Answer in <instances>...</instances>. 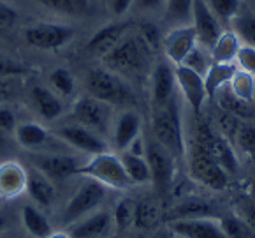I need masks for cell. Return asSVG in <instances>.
Instances as JSON below:
<instances>
[{
	"label": "cell",
	"instance_id": "74e56055",
	"mask_svg": "<svg viewBox=\"0 0 255 238\" xmlns=\"http://www.w3.org/2000/svg\"><path fill=\"white\" fill-rule=\"evenodd\" d=\"M39 5L62 14H79L87 9V0H35Z\"/></svg>",
	"mask_w": 255,
	"mask_h": 238
},
{
	"label": "cell",
	"instance_id": "4316f807",
	"mask_svg": "<svg viewBox=\"0 0 255 238\" xmlns=\"http://www.w3.org/2000/svg\"><path fill=\"white\" fill-rule=\"evenodd\" d=\"M238 67L240 65L236 62H233V64H215L213 62L208 72L204 74V87H206L208 97H215L218 90L227 87L233 79L234 72L238 71Z\"/></svg>",
	"mask_w": 255,
	"mask_h": 238
},
{
	"label": "cell",
	"instance_id": "11a10c76",
	"mask_svg": "<svg viewBox=\"0 0 255 238\" xmlns=\"http://www.w3.org/2000/svg\"><path fill=\"white\" fill-rule=\"evenodd\" d=\"M0 238H9L7 235H0Z\"/></svg>",
	"mask_w": 255,
	"mask_h": 238
},
{
	"label": "cell",
	"instance_id": "52a82bcc",
	"mask_svg": "<svg viewBox=\"0 0 255 238\" xmlns=\"http://www.w3.org/2000/svg\"><path fill=\"white\" fill-rule=\"evenodd\" d=\"M106 187L99 182L87 178L79 185L76 193L72 194V198L67 201V205L64 207L60 214V221L65 228H69L71 224L78 223L79 219L87 217L88 214L99 210L102 203L106 200Z\"/></svg>",
	"mask_w": 255,
	"mask_h": 238
},
{
	"label": "cell",
	"instance_id": "ab89813d",
	"mask_svg": "<svg viewBox=\"0 0 255 238\" xmlns=\"http://www.w3.org/2000/svg\"><path fill=\"white\" fill-rule=\"evenodd\" d=\"M208 4L218 19L233 21L240 12L241 0H208Z\"/></svg>",
	"mask_w": 255,
	"mask_h": 238
},
{
	"label": "cell",
	"instance_id": "7dc6e473",
	"mask_svg": "<svg viewBox=\"0 0 255 238\" xmlns=\"http://www.w3.org/2000/svg\"><path fill=\"white\" fill-rule=\"evenodd\" d=\"M108 5L115 16H124L134 5V0H108Z\"/></svg>",
	"mask_w": 255,
	"mask_h": 238
},
{
	"label": "cell",
	"instance_id": "f1b7e54d",
	"mask_svg": "<svg viewBox=\"0 0 255 238\" xmlns=\"http://www.w3.org/2000/svg\"><path fill=\"white\" fill-rule=\"evenodd\" d=\"M160 217V205L155 200L135 201L134 228H137V230H157Z\"/></svg>",
	"mask_w": 255,
	"mask_h": 238
},
{
	"label": "cell",
	"instance_id": "8fae6325",
	"mask_svg": "<svg viewBox=\"0 0 255 238\" xmlns=\"http://www.w3.org/2000/svg\"><path fill=\"white\" fill-rule=\"evenodd\" d=\"M32 168L44 173L53 182H60L65 178L78 175L83 163L69 154H58V152H37L32 155Z\"/></svg>",
	"mask_w": 255,
	"mask_h": 238
},
{
	"label": "cell",
	"instance_id": "7402d4cb",
	"mask_svg": "<svg viewBox=\"0 0 255 238\" xmlns=\"http://www.w3.org/2000/svg\"><path fill=\"white\" fill-rule=\"evenodd\" d=\"M26 194L30 196L34 205L39 208H49L56 201V187L55 182L41 173L35 168L28 170V180H26Z\"/></svg>",
	"mask_w": 255,
	"mask_h": 238
},
{
	"label": "cell",
	"instance_id": "4dcf8cb0",
	"mask_svg": "<svg viewBox=\"0 0 255 238\" xmlns=\"http://www.w3.org/2000/svg\"><path fill=\"white\" fill-rule=\"evenodd\" d=\"M194 0H165V21L173 26H183L192 23Z\"/></svg>",
	"mask_w": 255,
	"mask_h": 238
},
{
	"label": "cell",
	"instance_id": "83f0119b",
	"mask_svg": "<svg viewBox=\"0 0 255 238\" xmlns=\"http://www.w3.org/2000/svg\"><path fill=\"white\" fill-rule=\"evenodd\" d=\"M122 164H124L125 171H127L128 178H130L132 185H146L151 184V173L148 161L144 155H135L132 152L125 150L120 154Z\"/></svg>",
	"mask_w": 255,
	"mask_h": 238
},
{
	"label": "cell",
	"instance_id": "3957f363",
	"mask_svg": "<svg viewBox=\"0 0 255 238\" xmlns=\"http://www.w3.org/2000/svg\"><path fill=\"white\" fill-rule=\"evenodd\" d=\"M78 175L92 178L106 187V189L125 191L132 187V182L122 164L120 155L111 154V152H102L97 155H90L87 163H83Z\"/></svg>",
	"mask_w": 255,
	"mask_h": 238
},
{
	"label": "cell",
	"instance_id": "f546056e",
	"mask_svg": "<svg viewBox=\"0 0 255 238\" xmlns=\"http://www.w3.org/2000/svg\"><path fill=\"white\" fill-rule=\"evenodd\" d=\"M134 210H135V201L130 200V198H120L115 203L111 217H113V224H115V231L118 235L127 233L128 230L134 228Z\"/></svg>",
	"mask_w": 255,
	"mask_h": 238
},
{
	"label": "cell",
	"instance_id": "b9f144b4",
	"mask_svg": "<svg viewBox=\"0 0 255 238\" xmlns=\"http://www.w3.org/2000/svg\"><path fill=\"white\" fill-rule=\"evenodd\" d=\"M234 212L238 216L255 231V200L248 194L241 196L240 200L236 201V207H234Z\"/></svg>",
	"mask_w": 255,
	"mask_h": 238
},
{
	"label": "cell",
	"instance_id": "2e32d148",
	"mask_svg": "<svg viewBox=\"0 0 255 238\" xmlns=\"http://www.w3.org/2000/svg\"><path fill=\"white\" fill-rule=\"evenodd\" d=\"M176 92V76H174V67L169 60H162L151 71L150 78V99L155 108L167 104L171 99H174Z\"/></svg>",
	"mask_w": 255,
	"mask_h": 238
},
{
	"label": "cell",
	"instance_id": "db71d44e",
	"mask_svg": "<svg viewBox=\"0 0 255 238\" xmlns=\"http://www.w3.org/2000/svg\"><path fill=\"white\" fill-rule=\"evenodd\" d=\"M108 238H125V237H122V235H111V237H108Z\"/></svg>",
	"mask_w": 255,
	"mask_h": 238
},
{
	"label": "cell",
	"instance_id": "836d02e7",
	"mask_svg": "<svg viewBox=\"0 0 255 238\" xmlns=\"http://www.w3.org/2000/svg\"><path fill=\"white\" fill-rule=\"evenodd\" d=\"M218 99V104L222 106V110L225 113L234 115V117H250L252 115V108L250 102H245L241 99H238L236 95L231 92L229 85L224 87L222 90H218V94L215 95Z\"/></svg>",
	"mask_w": 255,
	"mask_h": 238
},
{
	"label": "cell",
	"instance_id": "681fc988",
	"mask_svg": "<svg viewBox=\"0 0 255 238\" xmlns=\"http://www.w3.org/2000/svg\"><path fill=\"white\" fill-rule=\"evenodd\" d=\"M150 238H173V231L169 230V226L157 228V230L153 231V235H151Z\"/></svg>",
	"mask_w": 255,
	"mask_h": 238
},
{
	"label": "cell",
	"instance_id": "5bb4252c",
	"mask_svg": "<svg viewBox=\"0 0 255 238\" xmlns=\"http://www.w3.org/2000/svg\"><path fill=\"white\" fill-rule=\"evenodd\" d=\"M174 76H176V87L180 88L183 99L190 106V110L194 113H199L203 110L204 101L208 99L204 76L197 74L185 65H174Z\"/></svg>",
	"mask_w": 255,
	"mask_h": 238
},
{
	"label": "cell",
	"instance_id": "ba28073f",
	"mask_svg": "<svg viewBox=\"0 0 255 238\" xmlns=\"http://www.w3.org/2000/svg\"><path fill=\"white\" fill-rule=\"evenodd\" d=\"M74 26L49 21L26 26L25 32H23L26 44L35 49H42V51H53V49L64 48L71 39H74Z\"/></svg>",
	"mask_w": 255,
	"mask_h": 238
},
{
	"label": "cell",
	"instance_id": "30bf717a",
	"mask_svg": "<svg viewBox=\"0 0 255 238\" xmlns=\"http://www.w3.org/2000/svg\"><path fill=\"white\" fill-rule=\"evenodd\" d=\"M56 136L62 143L69 145L74 150H79L83 154L97 155L102 152H108V143L106 138L101 134L90 131V129L83 127L79 124H65L56 129Z\"/></svg>",
	"mask_w": 255,
	"mask_h": 238
},
{
	"label": "cell",
	"instance_id": "ee69618b",
	"mask_svg": "<svg viewBox=\"0 0 255 238\" xmlns=\"http://www.w3.org/2000/svg\"><path fill=\"white\" fill-rule=\"evenodd\" d=\"M18 21V11L0 0V32H7Z\"/></svg>",
	"mask_w": 255,
	"mask_h": 238
},
{
	"label": "cell",
	"instance_id": "d590c367",
	"mask_svg": "<svg viewBox=\"0 0 255 238\" xmlns=\"http://www.w3.org/2000/svg\"><path fill=\"white\" fill-rule=\"evenodd\" d=\"M49 85H51V90L60 97H71L74 94V78L72 74L64 67H58L55 71H51L49 74Z\"/></svg>",
	"mask_w": 255,
	"mask_h": 238
},
{
	"label": "cell",
	"instance_id": "c3c4849f",
	"mask_svg": "<svg viewBox=\"0 0 255 238\" xmlns=\"http://www.w3.org/2000/svg\"><path fill=\"white\" fill-rule=\"evenodd\" d=\"M134 5L139 11H158L164 9L165 0H134Z\"/></svg>",
	"mask_w": 255,
	"mask_h": 238
},
{
	"label": "cell",
	"instance_id": "e575fe53",
	"mask_svg": "<svg viewBox=\"0 0 255 238\" xmlns=\"http://www.w3.org/2000/svg\"><path fill=\"white\" fill-rule=\"evenodd\" d=\"M234 34L240 37L241 44L255 49V14L252 12H238L233 19Z\"/></svg>",
	"mask_w": 255,
	"mask_h": 238
},
{
	"label": "cell",
	"instance_id": "7a4b0ae2",
	"mask_svg": "<svg viewBox=\"0 0 255 238\" xmlns=\"http://www.w3.org/2000/svg\"><path fill=\"white\" fill-rule=\"evenodd\" d=\"M85 87L88 95L101 99L111 106H128L134 104L135 101L134 92L128 87L125 78L108 67L92 69L85 79Z\"/></svg>",
	"mask_w": 255,
	"mask_h": 238
},
{
	"label": "cell",
	"instance_id": "e0dca14e",
	"mask_svg": "<svg viewBox=\"0 0 255 238\" xmlns=\"http://www.w3.org/2000/svg\"><path fill=\"white\" fill-rule=\"evenodd\" d=\"M220 216L222 212L211 201L199 196L181 198V200H178L167 210L169 223H174V221H190V219H208V217L218 219Z\"/></svg>",
	"mask_w": 255,
	"mask_h": 238
},
{
	"label": "cell",
	"instance_id": "60d3db41",
	"mask_svg": "<svg viewBox=\"0 0 255 238\" xmlns=\"http://www.w3.org/2000/svg\"><path fill=\"white\" fill-rule=\"evenodd\" d=\"M137 37L141 39V42L144 44V48L148 49V53L158 51V48L162 46V39L158 34V28L153 23H141L137 30Z\"/></svg>",
	"mask_w": 255,
	"mask_h": 238
},
{
	"label": "cell",
	"instance_id": "1f68e13d",
	"mask_svg": "<svg viewBox=\"0 0 255 238\" xmlns=\"http://www.w3.org/2000/svg\"><path fill=\"white\" fill-rule=\"evenodd\" d=\"M229 88L238 99L252 104L255 99V76L247 72L245 69L238 67V71L234 72L233 79H231Z\"/></svg>",
	"mask_w": 255,
	"mask_h": 238
},
{
	"label": "cell",
	"instance_id": "bcb514c9",
	"mask_svg": "<svg viewBox=\"0 0 255 238\" xmlns=\"http://www.w3.org/2000/svg\"><path fill=\"white\" fill-rule=\"evenodd\" d=\"M16 117L9 108L0 106V131L4 132H14L16 129Z\"/></svg>",
	"mask_w": 255,
	"mask_h": 238
},
{
	"label": "cell",
	"instance_id": "7bdbcfd3",
	"mask_svg": "<svg viewBox=\"0 0 255 238\" xmlns=\"http://www.w3.org/2000/svg\"><path fill=\"white\" fill-rule=\"evenodd\" d=\"M26 74V67L19 62L9 60V58L0 57V79H11L16 76Z\"/></svg>",
	"mask_w": 255,
	"mask_h": 238
},
{
	"label": "cell",
	"instance_id": "ac0fdd59",
	"mask_svg": "<svg viewBox=\"0 0 255 238\" xmlns=\"http://www.w3.org/2000/svg\"><path fill=\"white\" fill-rule=\"evenodd\" d=\"M141 134V117L134 110H125L117 115L111 129V143L117 152H125Z\"/></svg>",
	"mask_w": 255,
	"mask_h": 238
},
{
	"label": "cell",
	"instance_id": "f6af8a7d",
	"mask_svg": "<svg viewBox=\"0 0 255 238\" xmlns=\"http://www.w3.org/2000/svg\"><path fill=\"white\" fill-rule=\"evenodd\" d=\"M236 64L247 72L255 76V49L248 48V46H241L240 53H238Z\"/></svg>",
	"mask_w": 255,
	"mask_h": 238
},
{
	"label": "cell",
	"instance_id": "603a6c76",
	"mask_svg": "<svg viewBox=\"0 0 255 238\" xmlns=\"http://www.w3.org/2000/svg\"><path fill=\"white\" fill-rule=\"evenodd\" d=\"M30 99L37 113L44 120L53 122L64 113V102L60 95H56L51 88L42 87V85H34L30 88Z\"/></svg>",
	"mask_w": 255,
	"mask_h": 238
},
{
	"label": "cell",
	"instance_id": "d6986e66",
	"mask_svg": "<svg viewBox=\"0 0 255 238\" xmlns=\"http://www.w3.org/2000/svg\"><path fill=\"white\" fill-rule=\"evenodd\" d=\"M128 26L130 23L125 21H115L109 25L102 26L90 37V41L87 42V53L92 57L104 58L109 51H111L125 35L128 34Z\"/></svg>",
	"mask_w": 255,
	"mask_h": 238
},
{
	"label": "cell",
	"instance_id": "f5cc1de1",
	"mask_svg": "<svg viewBox=\"0 0 255 238\" xmlns=\"http://www.w3.org/2000/svg\"><path fill=\"white\" fill-rule=\"evenodd\" d=\"M247 194H248V196H252V198L255 200V180L250 184V187H248V193H247Z\"/></svg>",
	"mask_w": 255,
	"mask_h": 238
},
{
	"label": "cell",
	"instance_id": "d4e9b609",
	"mask_svg": "<svg viewBox=\"0 0 255 238\" xmlns=\"http://www.w3.org/2000/svg\"><path fill=\"white\" fill-rule=\"evenodd\" d=\"M21 224L32 238H48L55 231L44 212L34 203L21 207Z\"/></svg>",
	"mask_w": 255,
	"mask_h": 238
},
{
	"label": "cell",
	"instance_id": "6da1fadb",
	"mask_svg": "<svg viewBox=\"0 0 255 238\" xmlns=\"http://www.w3.org/2000/svg\"><path fill=\"white\" fill-rule=\"evenodd\" d=\"M151 132H153V140L158 141L167 152H171L176 157V161L187 155L183 118H181L180 104H178L176 97L171 99L167 104L153 110Z\"/></svg>",
	"mask_w": 255,
	"mask_h": 238
},
{
	"label": "cell",
	"instance_id": "9c48e42d",
	"mask_svg": "<svg viewBox=\"0 0 255 238\" xmlns=\"http://www.w3.org/2000/svg\"><path fill=\"white\" fill-rule=\"evenodd\" d=\"M144 157L148 161L151 173V184L160 194H165L173 187L174 175H176V157L167 152L158 141L148 140Z\"/></svg>",
	"mask_w": 255,
	"mask_h": 238
},
{
	"label": "cell",
	"instance_id": "44dd1931",
	"mask_svg": "<svg viewBox=\"0 0 255 238\" xmlns=\"http://www.w3.org/2000/svg\"><path fill=\"white\" fill-rule=\"evenodd\" d=\"M169 230L183 238H227L220 226V221L215 217L174 221V223H169Z\"/></svg>",
	"mask_w": 255,
	"mask_h": 238
},
{
	"label": "cell",
	"instance_id": "7c38bea8",
	"mask_svg": "<svg viewBox=\"0 0 255 238\" xmlns=\"http://www.w3.org/2000/svg\"><path fill=\"white\" fill-rule=\"evenodd\" d=\"M192 26H194L195 34H197V41L201 46L211 49L215 44L222 30L220 21L211 11L208 0H194V7H192Z\"/></svg>",
	"mask_w": 255,
	"mask_h": 238
},
{
	"label": "cell",
	"instance_id": "ffe728a7",
	"mask_svg": "<svg viewBox=\"0 0 255 238\" xmlns=\"http://www.w3.org/2000/svg\"><path fill=\"white\" fill-rule=\"evenodd\" d=\"M28 170L16 161H5L0 164V198L14 200L26 193Z\"/></svg>",
	"mask_w": 255,
	"mask_h": 238
},
{
	"label": "cell",
	"instance_id": "9f6ffc18",
	"mask_svg": "<svg viewBox=\"0 0 255 238\" xmlns=\"http://www.w3.org/2000/svg\"><path fill=\"white\" fill-rule=\"evenodd\" d=\"M173 238H183V237H178V235H174V233H173Z\"/></svg>",
	"mask_w": 255,
	"mask_h": 238
},
{
	"label": "cell",
	"instance_id": "f907efd6",
	"mask_svg": "<svg viewBox=\"0 0 255 238\" xmlns=\"http://www.w3.org/2000/svg\"><path fill=\"white\" fill-rule=\"evenodd\" d=\"M7 226H9L7 217H4V216H2V214H0V235H4V233H5V230H7Z\"/></svg>",
	"mask_w": 255,
	"mask_h": 238
},
{
	"label": "cell",
	"instance_id": "4fadbf2b",
	"mask_svg": "<svg viewBox=\"0 0 255 238\" xmlns=\"http://www.w3.org/2000/svg\"><path fill=\"white\" fill-rule=\"evenodd\" d=\"M197 44H199V41H197V34H195L192 25L176 26L162 39V48H164L165 57L173 65L183 64L188 53Z\"/></svg>",
	"mask_w": 255,
	"mask_h": 238
},
{
	"label": "cell",
	"instance_id": "d6a6232c",
	"mask_svg": "<svg viewBox=\"0 0 255 238\" xmlns=\"http://www.w3.org/2000/svg\"><path fill=\"white\" fill-rule=\"evenodd\" d=\"M218 221H220V226L227 235V238H255V231L234 210L222 214Z\"/></svg>",
	"mask_w": 255,
	"mask_h": 238
},
{
	"label": "cell",
	"instance_id": "484cf974",
	"mask_svg": "<svg viewBox=\"0 0 255 238\" xmlns=\"http://www.w3.org/2000/svg\"><path fill=\"white\" fill-rule=\"evenodd\" d=\"M241 41L236 34L233 32H222L220 37L215 41V44L211 46L210 53L215 64H233L236 62L238 53L241 49Z\"/></svg>",
	"mask_w": 255,
	"mask_h": 238
},
{
	"label": "cell",
	"instance_id": "f35d334b",
	"mask_svg": "<svg viewBox=\"0 0 255 238\" xmlns=\"http://www.w3.org/2000/svg\"><path fill=\"white\" fill-rule=\"evenodd\" d=\"M236 143L240 150L248 157H255V124H240L236 134Z\"/></svg>",
	"mask_w": 255,
	"mask_h": 238
},
{
	"label": "cell",
	"instance_id": "9a60e30c",
	"mask_svg": "<svg viewBox=\"0 0 255 238\" xmlns=\"http://www.w3.org/2000/svg\"><path fill=\"white\" fill-rule=\"evenodd\" d=\"M69 238H108L115 231L111 212L95 210L67 228Z\"/></svg>",
	"mask_w": 255,
	"mask_h": 238
},
{
	"label": "cell",
	"instance_id": "cb8c5ba5",
	"mask_svg": "<svg viewBox=\"0 0 255 238\" xmlns=\"http://www.w3.org/2000/svg\"><path fill=\"white\" fill-rule=\"evenodd\" d=\"M16 141L26 150H42L49 143V132L46 127L35 122H23L14 129Z\"/></svg>",
	"mask_w": 255,
	"mask_h": 238
},
{
	"label": "cell",
	"instance_id": "277c9868",
	"mask_svg": "<svg viewBox=\"0 0 255 238\" xmlns=\"http://www.w3.org/2000/svg\"><path fill=\"white\" fill-rule=\"evenodd\" d=\"M188 173L197 184L211 191H224L229 185V175L222 170L211 152L199 141H194L187 154Z\"/></svg>",
	"mask_w": 255,
	"mask_h": 238
},
{
	"label": "cell",
	"instance_id": "6f0895ef",
	"mask_svg": "<svg viewBox=\"0 0 255 238\" xmlns=\"http://www.w3.org/2000/svg\"><path fill=\"white\" fill-rule=\"evenodd\" d=\"M254 102H255V99H254Z\"/></svg>",
	"mask_w": 255,
	"mask_h": 238
},
{
	"label": "cell",
	"instance_id": "8d00e7d4",
	"mask_svg": "<svg viewBox=\"0 0 255 238\" xmlns=\"http://www.w3.org/2000/svg\"><path fill=\"white\" fill-rule=\"evenodd\" d=\"M211 64H213V58H211L210 49L197 44L190 53H188V57L185 58V62L181 65L192 69V71H195L197 74L204 76L208 72V69L211 67Z\"/></svg>",
	"mask_w": 255,
	"mask_h": 238
},
{
	"label": "cell",
	"instance_id": "816d5d0a",
	"mask_svg": "<svg viewBox=\"0 0 255 238\" xmlns=\"http://www.w3.org/2000/svg\"><path fill=\"white\" fill-rule=\"evenodd\" d=\"M48 238H69V235H67V231H53Z\"/></svg>",
	"mask_w": 255,
	"mask_h": 238
},
{
	"label": "cell",
	"instance_id": "5b68a950",
	"mask_svg": "<svg viewBox=\"0 0 255 238\" xmlns=\"http://www.w3.org/2000/svg\"><path fill=\"white\" fill-rule=\"evenodd\" d=\"M148 55L150 53L144 48L141 39L137 35L127 34L102 60L106 67L124 78V76H135L143 71Z\"/></svg>",
	"mask_w": 255,
	"mask_h": 238
},
{
	"label": "cell",
	"instance_id": "8992f818",
	"mask_svg": "<svg viewBox=\"0 0 255 238\" xmlns=\"http://www.w3.org/2000/svg\"><path fill=\"white\" fill-rule=\"evenodd\" d=\"M72 117L76 124L101 134L102 138L111 136V129L115 124V106L95 99L92 95H83L72 106Z\"/></svg>",
	"mask_w": 255,
	"mask_h": 238
}]
</instances>
